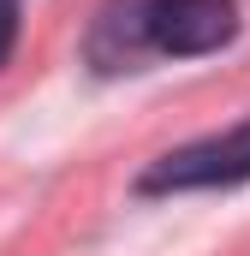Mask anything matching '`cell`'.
Wrapping results in <instances>:
<instances>
[{
	"mask_svg": "<svg viewBox=\"0 0 250 256\" xmlns=\"http://www.w3.org/2000/svg\"><path fill=\"white\" fill-rule=\"evenodd\" d=\"M12 42H18V0H0V66L12 54Z\"/></svg>",
	"mask_w": 250,
	"mask_h": 256,
	"instance_id": "cell-3",
	"label": "cell"
},
{
	"mask_svg": "<svg viewBox=\"0 0 250 256\" xmlns=\"http://www.w3.org/2000/svg\"><path fill=\"white\" fill-rule=\"evenodd\" d=\"M238 36L232 0H114L90 36L102 66H125L131 54H214Z\"/></svg>",
	"mask_w": 250,
	"mask_h": 256,
	"instance_id": "cell-1",
	"label": "cell"
},
{
	"mask_svg": "<svg viewBox=\"0 0 250 256\" xmlns=\"http://www.w3.org/2000/svg\"><path fill=\"white\" fill-rule=\"evenodd\" d=\"M244 179H250V120H238L220 137L161 155L143 173V191H208V185H244Z\"/></svg>",
	"mask_w": 250,
	"mask_h": 256,
	"instance_id": "cell-2",
	"label": "cell"
}]
</instances>
